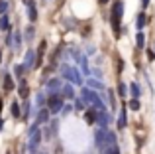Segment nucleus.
Returning <instances> with one entry per match:
<instances>
[{
	"instance_id": "nucleus-28",
	"label": "nucleus",
	"mask_w": 155,
	"mask_h": 154,
	"mask_svg": "<svg viewBox=\"0 0 155 154\" xmlns=\"http://www.w3.org/2000/svg\"><path fill=\"white\" fill-rule=\"evenodd\" d=\"M75 107L79 109V111H83V109H84V103H83V101H77V103H75Z\"/></svg>"
},
{
	"instance_id": "nucleus-11",
	"label": "nucleus",
	"mask_w": 155,
	"mask_h": 154,
	"mask_svg": "<svg viewBox=\"0 0 155 154\" xmlns=\"http://www.w3.org/2000/svg\"><path fill=\"white\" fill-rule=\"evenodd\" d=\"M126 123H128V117H126V107H124V109L120 111V119H118V128L122 131V128L126 127Z\"/></svg>"
},
{
	"instance_id": "nucleus-27",
	"label": "nucleus",
	"mask_w": 155,
	"mask_h": 154,
	"mask_svg": "<svg viewBox=\"0 0 155 154\" xmlns=\"http://www.w3.org/2000/svg\"><path fill=\"white\" fill-rule=\"evenodd\" d=\"M31 36H34V28H31V26H30V28H28V30H26V38H28V40H30V38H31Z\"/></svg>"
},
{
	"instance_id": "nucleus-25",
	"label": "nucleus",
	"mask_w": 155,
	"mask_h": 154,
	"mask_svg": "<svg viewBox=\"0 0 155 154\" xmlns=\"http://www.w3.org/2000/svg\"><path fill=\"white\" fill-rule=\"evenodd\" d=\"M24 69H26V67H24V65H16V69H14V73H16V77H22V73H24Z\"/></svg>"
},
{
	"instance_id": "nucleus-29",
	"label": "nucleus",
	"mask_w": 155,
	"mask_h": 154,
	"mask_svg": "<svg viewBox=\"0 0 155 154\" xmlns=\"http://www.w3.org/2000/svg\"><path fill=\"white\" fill-rule=\"evenodd\" d=\"M20 42H22V40H20V34H14V44H16V46H20Z\"/></svg>"
},
{
	"instance_id": "nucleus-9",
	"label": "nucleus",
	"mask_w": 155,
	"mask_h": 154,
	"mask_svg": "<svg viewBox=\"0 0 155 154\" xmlns=\"http://www.w3.org/2000/svg\"><path fill=\"white\" fill-rule=\"evenodd\" d=\"M108 121H110V115H108V113H106V111H98V121H96V123H98L102 128H106Z\"/></svg>"
},
{
	"instance_id": "nucleus-19",
	"label": "nucleus",
	"mask_w": 155,
	"mask_h": 154,
	"mask_svg": "<svg viewBox=\"0 0 155 154\" xmlns=\"http://www.w3.org/2000/svg\"><path fill=\"white\" fill-rule=\"evenodd\" d=\"M130 91H132L134 99H137V97H140V87H137V83H132V85H130Z\"/></svg>"
},
{
	"instance_id": "nucleus-30",
	"label": "nucleus",
	"mask_w": 155,
	"mask_h": 154,
	"mask_svg": "<svg viewBox=\"0 0 155 154\" xmlns=\"http://www.w3.org/2000/svg\"><path fill=\"white\" fill-rule=\"evenodd\" d=\"M141 2H143L141 6H149V0H141Z\"/></svg>"
},
{
	"instance_id": "nucleus-17",
	"label": "nucleus",
	"mask_w": 155,
	"mask_h": 154,
	"mask_svg": "<svg viewBox=\"0 0 155 154\" xmlns=\"http://www.w3.org/2000/svg\"><path fill=\"white\" fill-rule=\"evenodd\" d=\"M10 28V22H8V16H0V30L6 32Z\"/></svg>"
},
{
	"instance_id": "nucleus-22",
	"label": "nucleus",
	"mask_w": 155,
	"mask_h": 154,
	"mask_svg": "<svg viewBox=\"0 0 155 154\" xmlns=\"http://www.w3.org/2000/svg\"><path fill=\"white\" fill-rule=\"evenodd\" d=\"M130 109H132V111H137V109H140V99H132L130 101Z\"/></svg>"
},
{
	"instance_id": "nucleus-16",
	"label": "nucleus",
	"mask_w": 155,
	"mask_h": 154,
	"mask_svg": "<svg viewBox=\"0 0 155 154\" xmlns=\"http://www.w3.org/2000/svg\"><path fill=\"white\" fill-rule=\"evenodd\" d=\"M87 83H88V87H91V89H102V87H104V85L100 83L98 79H88Z\"/></svg>"
},
{
	"instance_id": "nucleus-8",
	"label": "nucleus",
	"mask_w": 155,
	"mask_h": 154,
	"mask_svg": "<svg viewBox=\"0 0 155 154\" xmlns=\"http://www.w3.org/2000/svg\"><path fill=\"white\" fill-rule=\"evenodd\" d=\"M84 119H87L88 124H94L96 121H98V111H96V109H91V111H87V117H84Z\"/></svg>"
},
{
	"instance_id": "nucleus-15",
	"label": "nucleus",
	"mask_w": 155,
	"mask_h": 154,
	"mask_svg": "<svg viewBox=\"0 0 155 154\" xmlns=\"http://www.w3.org/2000/svg\"><path fill=\"white\" fill-rule=\"evenodd\" d=\"M47 117H49V109H41L39 115H38V123H45Z\"/></svg>"
},
{
	"instance_id": "nucleus-4",
	"label": "nucleus",
	"mask_w": 155,
	"mask_h": 154,
	"mask_svg": "<svg viewBox=\"0 0 155 154\" xmlns=\"http://www.w3.org/2000/svg\"><path fill=\"white\" fill-rule=\"evenodd\" d=\"M47 109H49V113H59L61 109H63V97L51 95L49 99H47Z\"/></svg>"
},
{
	"instance_id": "nucleus-10",
	"label": "nucleus",
	"mask_w": 155,
	"mask_h": 154,
	"mask_svg": "<svg viewBox=\"0 0 155 154\" xmlns=\"http://www.w3.org/2000/svg\"><path fill=\"white\" fill-rule=\"evenodd\" d=\"M28 16H30L31 22H34V20H38V10H35L34 2H28Z\"/></svg>"
},
{
	"instance_id": "nucleus-13",
	"label": "nucleus",
	"mask_w": 155,
	"mask_h": 154,
	"mask_svg": "<svg viewBox=\"0 0 155 154\" xmlns=\"http://www.w3.org/2000/svg\"><path fill=\"white\" fill-rule=\"evenodd\" d=\"M136 44H137V47L145 46V34H143V32H137V34H136Z\"/></svg>"
},
{
	"instance_id": "nucleus-34",
	"label": "nucleus",
	"mask_w": 155,
	"mask_h": 154,
	"mask_svg": "<svg viewBox=\"0 0 155 154\" xmlns=\"http://www.w3.org/2000/svg\"><path fill=\"white\" fill-rule=\"evenodd\" d=\"M0 61H2V54H0Z\"/></svg>"
},
{
	"instance_id": "nucleus-32",
	"label": "nucleus",
	"mask_w": 155,
	"mask_h": 154,
	"mask_svg": "<svg viewBox=\"0 0 155 154\" xmlns=\"http://www.w3.org/2000/svg\"><path fill=\"white\" fill-rule=\"evenodd\" d=\"M106 2H108V0H100V4H106Z\"/></svg>"
},
{
	"instance_id": "nucleus-23",
	"label": "nucleus",
	"mask_w": 155,
	"mask_h": 154,
	"mask_svg": "<svg viewBox=\"0 0 155 154\" xmlns=\"http://www.w3.org/2000/svg\"><path fill=\"white\" fill-rule=\"evenodd\" d=\"M6 10H8V2H6V0H0V14H6Z\"/></svg>"
},
{
	"instance_id": "nucleus-21",
	"label": "nucleus",
	"mask_w": 155,
	"mask_h": 154,
	"mask_svg": "<svg viewBox=\"0 0 155 154\" xmlns=\"http://www.w3.org/2000/svg\"><path fill=\"white\" fill-rule=\"evenodd\" d=\"M126 93H128L126 83H120V85H118V95H120V97H126Z\"/></svg>"
},
{
	"instance_id": "nucleus-35",
	"label": "nucleus",
	"mask_w": 155,
	"mask_h": 154,
	"mask_svg": "<svg viewBox=\"0 0 155 154\" xmlns=\"http://www.w3.org/2000/svg\"><path fill=\"white\" fill-rule=\"evenodd\" d=\"M26 2H31V0H26Z\"/></svg>"
},
{
	"instance_id": "nucleus-31",
	"label": "nucleus",
	"mask_w": 155,
	"mask_h": 154,
	"mask_svg": "<svg viewBox=\"0 0 155 154\" xmlns=\"http://www.w3.org/2000/svg\"><path fill=\"white\" fill-rule=\"evenodd\" d=\"M2 127H4V123H2V119H0V131H2Z\"/></svg>"
},
{
	"instance_id": "nucleus-33",
	"label": "nucleus",
	"mask_w": 155,
	"mask_h": 154,
	"mask_svg": "<svg viewBox=\"0 0 155 154\" xmlns=\"http://www.w3.org/2000/svg\"><path fill=\"white\" fill-rule=\"evenodd\" d=\"M0 111H2V99H0Z\"/></svg>"
},
{
	"instance_id": "nucleus-1",
	"label": "nucleus",
	"mask_w": 155,
	"mask_h": 154,
	"mask_svg": "<svg viewBox=\"0 0 155 154\" xmlns=\"http://www.w3.org/2000/svg\"><path fill=\"white\" fill-rule=\"evenodd\" d=\"M61 75H63V79L69 81V83H77V85L83 83V77H81L79 69L73 67V65H61Z\"/></svg>"
},
{
	"instance_id": "nucleus-26",
	"label": "nucleus",
	"mask_w": 155,
	"mask_h": 154,
	"mask_svg": "<svg viewBox=\"0 0 155 154\" xmlns=\"http://www.w3.org/2000/svg\"><path fill=\"white\" fill-rule=\"evenodd\" d=\"M26 93H28V87H26V83H24V81H22V85H20V95H26Z\"/></svg>"
},
{
	"instance_id": "nucleus-18",
	"label": "nucleus",
	"mask_w": 155,
	"mask_h": 154,
	"mask_svg": "<svg viewBox=\"0 0 155 154\" xmlns=\"http://www.w3.org/2000/svg\"><path fill=\"white\" fill-rule=\"evenodd\" d=\"M145 22H147V18H145L143 14H140V16H137V22H136V26L140 28V32H141V28L145 26Z\"/></svg>"
},
{
	"instance_id": "nucleus-14",
	"label": "nucleus",
	"mask_w": 155,
	"mask_h": 154,
	"mask_svg": "<svg viewBox=\"0 0 155 154\" xmlns=\"http://www.w3.org/2000/svg\"><path fill=\"white\" fill-rule=\"evenodd\" d=\"M61 87V83H59V79H51L49 81V83H47V91H57V89H59Z\"/></svg>"
},
{
	"instance_id": "nucleus-36",
	"label": "nucleus",
	"mask_w": 155,
	"mask_h": 154,
	"mask_svg": "<svg viewBox=\"0 0 155 154\" xmlns=\"http://www.w3.org/2000/svg\"><path fill=\"white\" fill-rule=\"evenodd\" d=\"M45 2H47V0H45Z\"/></svg>"
},
{
	"instance_id": "nucleus-12",
	"label": "nucleus",
	"mask_w": 155,
	"mask_h": 154,
	"mask_svg": "<svg viewBox=\"0 0 155 154\" xmlns=\"http://www.w3.org/2000/svg\"><path fill=\"white\" fill-rule=\"evenodd\" d=\"M4 89H6V91H12V89H14V81H12V77L10 75H4Z\"/></svg>"
},
{
	"instance_id": "nucleus-7",
	"label": "nucleus",
	"mask_w": 155,
	"mask_h": 154,
	"mask_svg": "<svg viewBox=\"0 0 155 154\" xmlns=\"http://www.w3.org/2000/svg\"><path fill=\"white\" fill-rule=\"evenodd\" d=\"M61 93H63L65 99H75V91H73L71 83H63L61 85Z\"/></svg>"
},
{
	"instance_id": "nucleus-5",
	"label": "nucleus",
	"mask_w": 155,
	"mask_h": 154,
	"mask_svg": "<svg viewBox=\"0 0 155 154\" xmlns=\"http://www.w3.org/2000/svg\"><path fill=\"white\" fill-rule=\"evenodd\" d=\"M39 138H41V132H39L38 124H34V127L30 128V148H35L39 144Z\"/></svg>"
},
{
	"instance_id": "nucleus-20",
	"label": "nucleus",
	"mask_w": 155,
	"mask_h": 154,
	"mask_svg": "<svg viewBox=\"0 0 155 154\" xmlns=\"http://www.w3.org/2000/svg\"><path fill=\"white\" fill-rule=\"evenodd\" d=\"M12 115H14L16 119H18V117H20V105L16 103V101H14V103H12Z\"/></svg>"
},
{
	"instance_id": "nucleus-3",
	"label": "nucleus",
	"mask_w": 155,
	"mask_h": 154,
	"mask_svg": "<svg viewBox=\"0 0 155 154\" xmlns=\"http://www.w3.org/2000/svg\"><path fill=\"white\" fill-rule=\"evenodd\" d=\"M122 12H124V4L118 0V2L112 4V26L118 30V26H120V18H122Z\"/></svg>"
},
{
	"instance_id": "nucleus-24",
	"label": "nucleus",
	"mask_w": 155,
	"mask_h": 154,
	"mask_svg": "<svg viewBox=\"0 0 155 154\" xmlns=\"http://www.w3.org/2000/svg\"><path fill=\"white\" fill-rule=\"evenodd\" d=\"M104 154H118V146H116V144H112V146H108V148L104 150Z\"/></svg>"
},
{
	"instance_id": "nucleus-2",
	"label": "nucleus",
	"mask_w": 155,
	"mask_h": 154,
	"mask_svg": "<svg viewBox=\"0 0 155 154\" xmlns=\"http://www.w3.org/2000/svg\"><path fill=\"white\" fill-rule=\"evenodd\" d=\"M83 99H87L88 103H92V105H94V109H96V111H106V107H104L102 99H100V97H98V93H94L92 89H83Z\"/></svg>"
},
{
	"instance_id": "nucleus-6",
	"label": "nucleus",
	"mask_w": 155,
	"mask_h": 154,
	"mask_svg": "<svg viewBox=\"0 0 155 154\" xmlns=\"http://www.w3.org/2000/svg\"><path fill=\"white\" fill-rule=\"evenodd\" d=\"M35 63H38V59H35V51H34V50H30V51L26 54V61H24V67H26V69H31Z\"/></svg>"
}]
</instances>
